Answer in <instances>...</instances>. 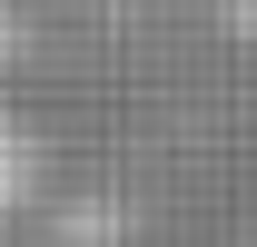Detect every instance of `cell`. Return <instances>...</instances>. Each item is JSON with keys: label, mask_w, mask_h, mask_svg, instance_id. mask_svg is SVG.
<instances>
[]
</instances>
